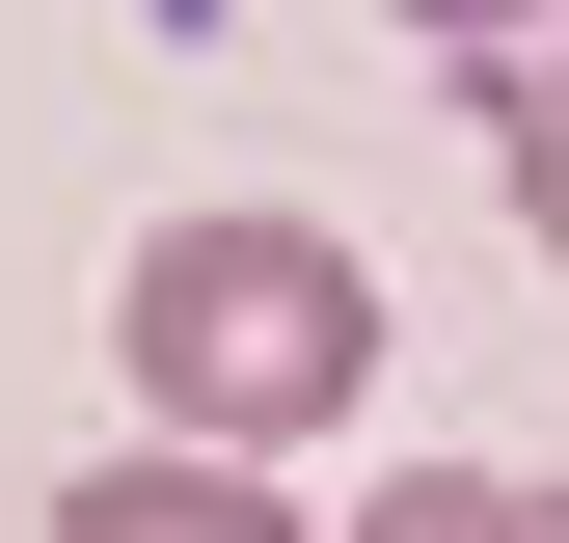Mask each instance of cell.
<instances>
[{"label":"cell","instance_id":"cell-1","mask_svg":"<svg viewBox=\"0 0 569 543\" xmlns=\"http://www.w3.org/2000/svg\"><path fill=\"white\" fill-rule=\"evenodd\" d=\"M109 381L163 407V462H299L352 381H380V272L326 218H163L109 272Z\"/></svg>","mask_w":569,"mask_h":543},{"label":"cell","instance_id":"cell-3","mask_svg":"<svg viewBox=\"0 0 569 543\" xmlns=\"http://www.w3.org/2000/svg\"><path fill=\"white\" fill-rule=\"evenodd\" d=\"M352 543H569V490H516V462H407V490H352Z\"/></svg>","mask_w":569,"mask_h":543},{"label":"cell","instance_id":"cell-2","mask_svg":"<svg viewBox=\"0 0 569 543\" xmlns=\"http://www.w3.org/2000/svg\"><path fill=\"white\" fill-rule=\"evenodd\" d=\"M54 543H299V490H271V462H82V490H54Z\"/></svg>","mask_w":569,"mask_h":543},{"label":"cell","instance_id":"cell-5","mask_svg":"<svg viewBox=\"0 0 569 543\" xmlns=\"http://www.w3.org/2000/svg\"><path fill=\"white\" fill-rule=\"evenodd\" d=\"M380 28H435V55H461V82H488V55H542V28H569V0H380Z\"/></svg>","mask_w":569,"mask_h":543},{"label":"cell","instance_id":"cell-4","mask_svg":"<svg viewBox=\"0 0 569 543\" xmlns=\"http://www.w3.org/2000/svg\"><path fill=\"white\" fill-rule=\"evenodd\" d=\"M488 164H516V218L569 245V28H542V55H488Z\"/></svg>","mask_w":569,"mask_h":543}]
</instances>
